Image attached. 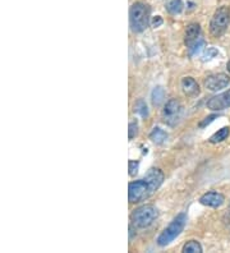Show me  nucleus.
<instances>
[{"label": "nucleus", "mask_w": 230, "mask_h": 253, "mask_svg": "<svg viewBox=\"0 0 230 253\" xmlns=\"http://www.w3.org/2000/svg\"><path fill=\"white\" fill-rule=\"evenodd\" d=\"M183 1L182 0H168L165 4V8L170 14L177 16L183 10Z\"/></svg>", "instance_id": "nucleus-14"}, {"label": "nucleus", "mask_w": 230, "mask_h": 253, "mask_svg": "<svg viewBox=\"0 0 230 253\" xmlns=\"http://www.w3.org/2000/svg\"><path fill=\"white\" fill-rule=\"evenodd\" d=\"M229 133H230L229 126H224V128L219 129L218 132L215 133V134H212V136L210 137L209 141L211 143H220V142H223V141H225V139L229 137Z\"/></svg>", "instance_id": "nucleus-16"}, {"label": "nucleus", "mask_w": 230, "mask_h": 253, "mask_svg": "<svg viewBox=\"0 0 230 253\" xmlns=\"http://www.w3.org/2000/svg\"><path fill=\"white\" fill-rule=\"evenodd\" d=\"M216 118H218V115H216V114L209 115V117H206L205 119H203V121L198 124V126H199V128H205L206 126H209L210 123H212V122H214Z\"/></svg>", "instance_id": "nucleus-23"}, {"label": "nucleus", "mask_w": 230, "mask_h": 253, "mask_svg": "<svg viewBox=\"0 0 230 253\" xmlns=\"http://www.w3.org/2000/svg\"><path fill=\"white\" fill-rule=\"evenodd\" d=\"M199 202H201L203 206L214 207V209H216V207H220L221 205L224 204L225 197H224V195H221V193H219V192L211 191V192H207V193H205V195L201 196V198H199Z\"/></svg>", "instance_id": "nucleus-10"}, {"label": "nucleus", "mask_w": 230, "mask_h": 253, "mask_svg": "<svg viewBox=\"0 0 230 253\" xmlns=\"http://www.w3.org/2000/svg\"><path fill=\"white\" fill-rule=\"evenodd\" d=\"M182 90L189 97H194V96L199 95V86L197 84V81L192 77H184L181 82Z\"/></svg>", "instance_id": "nucleus-11"}, {"label": "nucleus", "mask_w": 230, "mask_h": 253, "mask_svg": "<svg viewBox=\"0 0 230 253\" xmlns=\"http://www.w3.org/2000/svg\"><path fill=\"white\" fill-rule=\"evenodd\" d=\"M135 111L137 114L141 115L142 118H147L148 117V108L147 104L144 102V100H138L135 104Z\"/></svg>", "instance_id": "nucleus-18"}, {"label": "nucleus", "mask_w": 230, "mask_h": 253, "mask_svg": "<svg viewBox=\"0 0 230 253\" xmlns=\"http://www.w3.org/2000/svg\"><path fill=\"white\" fill-rule=\"evenodd\" d=\"M227 68H228V71L230 72V60H229V63H228V65H227Z\"/></svg>", "instance_id": "nucleus-25"}, {"label": "nucleus", "mask_w": 230, "mask_h": 253, "mask_svg": "<svg viewBox=\"0 0 230 253\" xmlns=\"http://www.w3.org/2000/svg\"><path fill=\"white\" fill-rule=\"evenodd\" d=\"M138 168H139V163L135 160H129L128 163V169H129V175L135 176L138 173Z\"/></svg>", "instance_id": "nucleus-20"}, {"label": "nucleus", "mask_w": 230, "mask_h": 253, "mask_svg": "<svg viewBox=\"0 0 230 253\" xmlns=\"http://www.w3.org/2000/svg\"><path fill=\"white\" fill-rule=\"evenodd\" d=\"M230 84V77L225 73L211 74L205 80V87L210 91L223 90Z\"/></svg>", "instance_id": "nucleus-7"}, {"label": "nucleus", "mask_w": 230, "mask_h": 253, "mask_svg": "<svg viewBox=\"0 0 230 253\" xmlns=\"http://www.w3.org/2000/svg\"><path fill=\"white\" fill-rule=\"evenodd\" d=\"M183 113V106L181 101L177 99L169 100L163 109V119L168 126H174L179 122Z\"/></svg>", "instance_id": "nucleus-6"}, {"label": "nucleus", "mask_w": 230, "mask_h": 253, "mask_svg": "<svg viewBox=\"0 0 230 253\" xmlns=\"http://www.w3.org/2000/svg\"><path fill=\"white\" fill-rule=\"evenodd\" d=\"M159 216V211L152 205H144L138 207L132 213V222L136 228H147Z\"/></svg>", "instance_id": "nucleus-4"}, {"label": "nucleus", "mask_w": 230, "mask_h": 253, "mask_svg": "<svg viewBox=\"0 0 230 253\" xmlns=\"http://www.w3.org/2000/svg\"><path fill=\"white\" fill-rule=\"evenodd\" d=\"M150 139L153 143H156V145H163L168 139V133L164 129H161V128H159V126H155L152 132L150 133Z\"/></svg>", "instance_id": "nucleus-13"}, {"label": "nucleus", "mask_w": 230, "mask_h": 253, "mask_svg": "<svg viewBox=\"0 0 230 253\" xmlns=\"http://www.w3.org/2000/svg\"><path fill=\"white\" fill-rule=\"evenodd\" d=\"M199 35H201V27H199L198 23H190V25L187 26L185 35H184V42H185L187 47L190 46L193 42H196L198 39H201Z\"/></svg>", "instance_id": "nucleus-12"}, {"label": "nucleus", "mask_w": 230, "mask_h": 253, "mask_svg": "<svg viewBox=\"0 0 230 253\" xmlns=\"http://www.w3.org/2000/svg\"><path fill=\"white\" fill-rule=\"evenodd\" d=\"M151 25H152V27H159V26L163 25V18H161L160 16L153 17L152 22H151Z\"/></svg>", "instance_id": "nucleus-24"}, {"label": "nucleus", "mask_w": 230, "mask_h": 253, "mask_svg": "<svg viewBox=\"0 0 230 253\" xmlns=\"http://www.w3.org/2000/svg\"><path fill=\"white\" fill-rule=\"evenodd\" d=\"M185 221H187V215L185 213L182 212L177 215V217L169 224L168 228L164 229V232L157 238V244L160 247H165V246L172 243L175 238L179 237L181 233L183 232L184 226H185Z\"/></svg>", "instance_id": "nucleus-2"}, {"label": "nucleus", "mask_w": 230, "mask_h": 253, "mask_svg": "<svg viewBox=\"0 0 230 253\" xmlns=\"http://www.w3.org/2000/svg\"><path fill=\"white\" fill-rule=\"evenodd\" d=\"M183 253H202V247L197 241H189L182 248Z\"/></svg>", "instance_id": "nucleus-17"}, {"label": "nucleus", "mask_w": 230, "mask_h": 253, "mask_svg": "<svg viewBox=\"0 0 230 253\" xmlns=\"http://www.w3.org/2000/svg\"><path fill=\"white\" fill-rule=\"evenodd\" d=\"M164 99H165V90H164L163 87H155L151 93V101L155 106L161 105L164 102Z\"/></svg>", "instance_id": "nucleus-15"}, {"label": "nucleus", "mask_w": 230, "mask_h": 253, "mask_svg": "<svg viewBox=\"0 0 230 253\" xmlns=\"http://www.w3.org/2000/svg\"><path fill=\"white\" fill-rule=\"evenodd\" d=\"M137 133H138V124L133 122V123L129 124V126H128V137H129V139L135 138V137L137 136Z\"/></svg>", "instance_id": "nucleus-22"}, {"label": "nucleus", "mask_w": 230, "mask_h": 253, "mask_svg": "<svg viewBox=\"0 0 230 253\" xmlns=\"http://www.w3.org/2000/svg\"><path fill=\"white\" fill-rule=\"evenodd\" d=\"M164 173L160 169L156 168H152V169L148 170V173L144 175V180L147 182L148 187H150L151 192H155L160 188V185L163 184L164 182Z\"/></svg>", "instance_id": "nucleus-9"}, {"label": "nucleus", "mask_w": 230, "mask_h": 253, "mask_svg": "<svg viewBox=\"0 0 230 253\" xmlns=\"http://www.w3.org/2000/svg\"><path fill=\"white\" fill-rule=\"evenodd\" d=\"M151 9L147 4L135 3L129 9V25L135 34H141L150 23Z\"/></svg>", "instance_id": "nucleus-1"}, {"label": "nucleus", "mask_w": 230, "mask_h": 253, "mask_svg": "<svg viewBox=\"0 0 230 253\" xmlns=\"http://www.w3.org/2000/svg\"><path fill=\"white\" fill-rule=\"evenodd\" d=\"M230 22V9L229 6L223 5L215 10L210 22V34L212 37H221L227 32L228 26Z\"/></svg>", "instance_id": "nucleus-3"}, {"label": "nucleus", "mask_w": 230, "mask_h": 253, "mask_svg": "<svg viewBox=\"0 0 230 253\" xmlns=\"http://www.w3.org/2000/svg\"><path fill=\"white\" fill-rule=\"evenodd\" d=\"M219 55V51L215 47H207V50L205 51V55H203V60H210V59L215 58V56Z\"/></svg>", "instance_id": "nucleus-21"}, {"label": "nucleus", "mask_w": 230, "mask_h": 253, "mask_svg": "<svg viewBox=\"0 0 230 253\" xmlns=\"http://www.w3.org/2000/svg\"><path fill=\"white\" fill-rule=\"evenodd\" d=\"M230 108V90L216 95L207 101V109L212 111H221Z\"/></svg>", "instance_id": "nucleus-8"}, {"label": "nucleus", "mask_w": 230, "mask_h": 253, "mask_svg": "<svg viewBox=\"0 0 230 253\" xmlns=\"http://www.w3.org/2000/svg\"><path fill=\"white\" fill-rule=\"evenodd\" d=\"M152 195L147 182L143 179L131 182L128 185V200L131 204H137Z\"/></svg>", "instance_id": "nucleus-5"}, {"label": "nucleus", "mask_w": 230, "mask_h": 253, "mask_svg": "<svg viewBox=\"0 0 230 253\" xmlns=\"http://www.w3.org/2000/svg\"><path fill=\"white\" fill-rule=\"evenodd\" d=\"M203 46H205V40L203 39H198L196 42H193L190 46H188V54H189V56L196 55Z\"/></svg>", "instance_id": "nucleus-19"}]
</instances>
